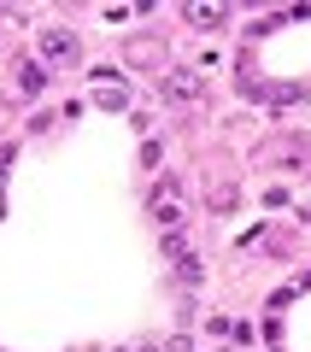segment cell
Segmentation results:
<instances>
[{"mask_svg":"<svg viewBox=\"0 0 311 352\" xmlns=\"http://www.w3.org/2000/svg\"><path fill=\"white\" fill-rule=\"evenodd\" d=\"M235 206V188H212V212H229Z\"/></svg>","mask_w":311,"mask_h":352,"instance_id":"cell-6","label":"cell"},{"mask_svg":"<svg viewBox=\"0 0 311 352\" xmlns=\"http://www.w3.org/2000/svg\"><path fill=\"white\" fill-rule=\"evenodd\" d=\"M182 24L188 30H229V6H224V0H188Z\"/></svg>","mask_w":311,"mask_h":352,"instance_id":"cell-4","label":"cell"},{"mask_svg":"<svg viewBox=\"0 0 311 352\" xmlns=\"http://www.w3.org/2000/svg\"><path fill=\"white\" fill-rule=\"evenodd\" d=\"M47 65H41V59H18L12 65V88H18V94H24V100H36V94H41V88H47Z\"/></svg>","mask_w":311,"mask_h":352,"instance_id":"cell-5","label":"cell"},{"mask_svg":"<svg viewBox=\"0 0 311 352\" xmlns=\"http://www.w3.org/2000/svg\"><path fill=\"white\" fill-rule=\"evenodd\" d=\"M147 212H153V223H159L164 235H182V223H188V194H182V182H159V188L147 194Z\"/></svg>","mask_w":311,"mask_h":352,"instance_id":"cell-1","label":"cell"},{"mask_svg":"<svg viewBox=\"0 0 311 352\" xmlns=\"http://www.w3.org/2000/svg\"><path fill=\"white\" fill-rule=\"evenodd\" d=\"M36 59L47 65V71H71V65L83 59V41H76L71 30H59V24H53V30H41V47H36Z\"/></svg>","mask_w":311,"mask_h":352,"instance_id":"cell-3","label":"cell"},{"mask_svg":"<svg viewBox=\"0 0 311 352\" xmlns=\"http://www.w3.org/2000/svg\"><path fill=\"white\" fill-rule=\"evenodd\" d=\"M159 100L164 106H200L206 100V76L188 71V65H171V71L159 76Z\"/></svg>","mask_w":311,"mask_h":352,"instance_id":"cell-2","label":"cell"}]
</instances>
